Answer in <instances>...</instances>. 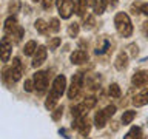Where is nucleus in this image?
I'll return each mask as SVG.
<instances>
[{"label":"nucleus","instance_id":"14","mask_svg":"<svg viewBox=\"0 0 148 139\" xmlns=\"http://www.w3.org/2000/svg\"><path fill=\"white\" fill-rule=\"evenodd\" d=\"M88 59H90V56H88V53H86V51H83V50H76L71 54V62L76 63V65L85 63V62H88Z\"/></svg>","mask_w":148,"mask_h":139},{"label":"nucleus","instance_id":"40","mask_svg":"<svg viewBox=\"0 0 148 139\" xmlns=\"http://www.w3.org/2000/svg\"><path fill=\"white\" fill-rule=\"evenodd\" d=\"M85 139H88V138H85Z\"/></svg>","mask_w":148,"mask_h":139},{"label":"nucleus","instance_id":"19","mask_svg":"<svg viewBox=\"0 0 148 139\" xmlns=\"http://www.w3.org/2000/svg\"><path fill=\"white\" fill-rule=\"evenodd\" d=\"M88 0H76V14L77 16H80L83 17L85 16V12H86V9H88Z\"/></svg>","mask_w":148,"mask_h":139},{"label":"nucleus","instance_id":"35","mask_svg":"<svg viewBox=\"0 0 148 139\" xmlns=\"http://www.w3.org/2000/svg\"><path fill=\"white\" fill-rule=\"evenodd\" d=\"M142 32H143V36L148 37V20H145L142 23Z\"/></svg>","mask_w":148,"mask_h":139},{"label":"nucleus","instance_id":"16","mask_svg":"<svg viewBox=\"0 0 148 139\" xmlns=\"http://www.w3.org/2000/svg\"><path fill=\"white\" fill-rule=\"evenodd\" d=\"M114 67H116V70H119V71H123V70L128 67V54L125 53V51L117 54V57L114 60Z\"/></svg>","mask_w":148,"mask_h":139},{"label":"nucleus","instance_id":"23","mask_svg":"<svg viewBox=\"0 0 148 139\" xmlns=\"http://www.w3.org/2000/svg\"><path fill=\"white\" fill-rule=\"evenodd\" d=\"M96 25V19L94 16H91V14H86V16H83V28L85 30H92Z\"/></svg>","mask_w":148,"mask_h":139},{"label":"nucleus","instance_id":"20","mask_svg":"<svg viewBox=\"0 0 148 139\" xmlns=\"http://www.w3.org/2000/svg\"><path fill=\"white\" fill-rule=\"evenodd\" d=\"M106 5H108V0H96L94 6H92V11H94L96 16H100V14L105 12Z\"/></svg>","mask_w":148,"mask_h":139},{"label":"nucleus","instance_id":"8","mask_svg":"<svg viewBox=\"0 0 148 139\" xmlns=\"http://www.w3.org/2000/svg\"><path fill=\"white\" fill-rule=\"evenodd\" d=\"M32 81H34V87L39 94H43L46 87H48V73L46 71H37L34 74V77H32Z\"/></svg>","mask_w":148,"mask_h":139},{"label":"nucleus","instance_id":"26","mask_svg":"<svg viewBox=\"0 0 148 139\" xmlns=\"http://www.w3.org/2000/svg\"><path fill=\"white\" fill-rule=\"evenodd\" d=\"M108 93H110V96L111 97H114V99H117V97H120V87L117 85V83H111L110 88H108Z\"/></svg>","mask_w":148,"mask_h":139},{"label":"nucleus","instance_id":"5","mask_svg":"<svg viewBox=\"0 0 148 139\" xmlns=\"http://www.w3.org/2000/svg\"><path fill=\"white\" fill-rule=\"evenodd\" d=\"M114 113H116L114 105H108V107H105L103 110L97 111L96 116H94V125L97 128H103L105 125L108 124V120L114 116Z\"/></svg>","mask_w":148,"mask_h":139},{"label":"nucleus","instance_id":"18","mask_svg":"<svg viewBox=\"0 0 148 139\" xmlns=\"http://www.w3.org/2000/svg\"><path fill=\"white\" fill-rule=\"evenodd\" d=\"M123 139H145V136H143L140 127H131Z\"/></svg>","mask_w":148,"mask_h":139},{"label":"nucleus","instance_id":"12","mask_svg":"<svg viewBox=\"0 0 148 139\" xmlns=\"http://www.w3.org/2000/svg\"><path fill=\"white\" fill-rule=\"evenodd\" d=\"M131 83L134 87H145L148 85V71L145 70H140V71H136L131 77Z\"/></svg>","mask_w":148,"mask_h":139},{"label":"nucleus","instance_id":"10","mask_svg":"<svg viewBox=\"0 0 148 139\" xmlns=\"http://www.w3.org/2000/svg\"><path fill=\"white\" fill-rule=\"evenodd\" d=\"M110 50H111V40L106 36L99 37V40H97V43H96V48H94V53L97 56H102V54L108 53Z\"/></svg>","mask_w":148,"mask_h":139},{"label":"nucleus","instance_id":"29","mask_svg":"<svg viewBox=\"0 0 148 139\" xmlns=\"http://www.w3.org/2000/svg\"><path fill=\"white\" fill-rule=\"evenodd\" d=\"M60 43H62V40H60L59 37H53V39L48 40V48H49V50H56Z\"/></svg>","mask_w":148,"mask_h":139},{"label":"nucleus","instance_id":"32","mask_svg":"<svg viewBox=\"0 0 148 139\" xmlns=\"http://www.w3.org/2000/svg\"><path fill=\"white\" fill-rule=\"evenodd\" d=\"M62 114H63V107H57V108L53 111V119L59 120L60 118H62Z\"/></svg>","mask_w":148,"mask_h":139},{"label":"nucleus","instance_id":"17","mask_svg":"<svg viewBox=\"0 0 148 139\" xmlns=\"http://www.w3.org/2000/svg\"><path fill=\"white\" fill-rule=\"evenodd\" d=\"M148 104V88H145L143 91H140L139 94L133 97V105L134 107H143Z\"/></svg>","mask_w":148,"mask_h":139},{"label":"nucleus","instance_id":"30","mask_svg":"<svg viewBox=\"0 0 148 139\" xmlns=\"http://www.w3.org/2000/svg\"><path fill=\"white\" fill-rule=\"evenodd\" d=\"M127 50H128L130 56H133V57H136V56L139 54V48H137L136 43H130V45L127 46Z\"/></svg>","mask_w":148,"mask_h":139},{"label":"nucleus","instance_id":"39","mask_svg":"<svg viewBox=\"0 0 148 139\" xmlns=\"http://www.w3.org/2000/svg\"><path fill=\"white\" fill-rule=\"evenodd\" d=\"M34 2H37V0H34Z\"/></svg>","mask_w":148,"mask_h":139},{"label":"nucleus","instance_id":"21","mask_svg":"<svg viewBox=\"0 0 148 139\" xmlns=\"http://www.w3.org/2000/svg\"><path fill=\"white\" fill-rule=\"evenodd\" d=\"M34 26H36L37 32H40V34H48V31H49V25L43 20V19H37Z\"/></svg>","mask_w":148,"mask_h":139},{"label":"nucleus","instance_id":"9","mask_svg":"<svg viewBox=\"0 0 148 139\" xmlns=\"http://www.w3.org/2000/svg\"><path fill=\"white\" fill-rule=\"evenodd\" d=\"M73 128H76L79 133L82 134V136H88L91 131V124H90V119L86 118V116H82V118H77L76 122L73 124Z\"/></svg>","mask_w":148,"mask_h":139},{"label":"nucleus","instance_id":"3","mask_svg":"<svg viewBox=\"0 0 148 139\" xmlns=\"http://www.w3.org/2000/svg\"><path fill=\"white\" fill-rule=\"evenodd\" d=\"M116 30L122 37H130L133 34V23L130 20V16L127 12H117L114 17Z\"/></svg>","mask_w":148,"mask_h":139},{"label":"nucleus","instance_id":"27","mask_svg":"<svg viewBox=\"0 0 148 139\" xmlns=\"http://www.w3.org/2000/svg\"><path fill=\"white\" fill-rule=\"evenodd\" d=\"M79 30H80V28H79V23H69V26H68V36L69 37H76L77 34H79Z\"/></svg>","mask_w":148,"mask_h":139},{"label":"nucleus","instance_id":"22","mask_svg":"<svg viewBox=\"0 0 148 139\" xmlns=\"http://www.w3.org/2000/svg\"><path fill=\"white\" fill-rule=\"evenodd\" d=\"M136 118V111H133V110H127V111H123V114H122V124L123 125H128V124H131L133 122V119Z\"/></svg>","mask_w":148,"mask_h":139},{"label":"nucleus","instance_id":"31","mask_svg":"<svg viewBox=\"0 0 148 139\" xmlns=\"http://www.w3.org/2000/svg\"><path fill=\"white\" fill-rule=\"evenodd\" d=\"M23 88H25V91L28 93H31V91H34L36 90V87H34V81H25V85H23Z\"/></svg>","mask_w":148,"mask_h":139},{"label":"nucleus","instance_id":"33","mask_svg":"<svg viewBox=\"0 0 148 139\" xmlns=\"http://www.w3.org/2000/svg\"><path fill=\"white\" fill-rule=\"evenodd\" d=\"M53 5H54V0H42V6H43V9H51L53 8Z\"/></svg>","mask_w":148,"mask_h":139},{"label":"nucleus","instance_id":"15","mask_svg":"<svg viewBox=\"0 0 148 139\" xmlns=\"http://www.w3.org/2000/svg\"><path fill=\"white\" fill-rule=\"evenodd\" d=\"M11 48H12V43L8 40V37H3V39H2V45H0V50H2V60H3V62H8V60H9Z\"/></svg>","mask_w":148,"mask_h":139},{"label":"nucleus","instance_id":"38","mask_svg":"<svg viewBox=\"0 0 148 139\" xmlns=\"http://www.w3.org/2000/svg\"><path fill=\"white\" fill-rule=\"evenodd\" d=\"M94 3H96V0H88V5H90V6H94Z\"/></svg>","mask_w":148,"mask_h":139},{"label":"nucleus","instance_id":"2","mask_svg":"<svg viewBox=\"0 0 148 139\" xmlns=\"http://www.w3.org/2000/svg\"><path fill=\"white\" fill-rule=\"evenodd\" d=\"M22 74H23V65H22L18 57H14L11 67L3 68L2 77H3V82L6 83V85H12V83H16L17 81H20Z\"/></svg>","mask_w":148,"mask_h":139},{"label":"nucleus","instance_id":"37","mask_svg":"<svg viewBox=\"0 0 148 139\" xmlns=\"http://www.w3.org/2000/svg\"><path fill=\"white\" fill-rule=\"evenodd\" d=\"M108 3H110L113 8H114V6H117V0H108Z\"/></svg>","mask_w":148,"mask_h":139},{"label":"nucleus","instance_id":"6","mask_svg":"<svg viewBox=\"0 0 148 139\" xmlns=\"http://www.w3.org/2000/svg\"><path fill=\"white\" fill-rule=\"evenodd\" d=\"M83 88V74L82 73H76L71 79V85L68 87V97L69 99H76L80 96Z\"/></svg>","mask_w":148,"mask_h":139},{"label":"nucleus","instance_id":"24","mask_svg":"<svg viewBox=\"0 0 148 139\" xmlns=\"http://www.w3.org/2000/svg\"><path fill=\"white\" fill-rule=\"evenodd\" d=\"M36 51H37V43L34 40H29L25 45V48H23V54H25V56H32Z\"/></svg>","mask_w":148,"mask_h":139},{"label":"nucleus","instance_id":"4","mask_svg":"<svg viewBox=\"0 0 148 139\" xmlns=\"http://www.w3.org/2000/svg\"><path fill=\"white\" fill-rule=\"evenodd\" d=\"M96 104H97V99L94 96H88V97H85L80 104L79 105H76V107H73V110H71V113H73V116L74 118H82V116H86L88 114V111L90 110H92L96 107Z\"/></svg>","mask_w":148,"mask_h":139},{"label":"nucleus","instance_id":"25","mask_svg":"<svg viewBox=\"0 0 148 139\" xmlns=\"http://www.w3.org/2000/svg\"><path fill=\"white\" fill-rule=\"evenodd\" d=\"M20 8H22V3L18 0H11L8 5V12H11V16H14L16 12L20 11Z\"/></svg>","mask_w":148,"mask_h":139},{"label":"nucleus","instance_id":"13","mask_svg":"<svg viewBox=\"0 0 148 139\" xmlns=\"http://www.w3.org/2000/svg\"><path fill=\"white\" fill-rule=\"evenodd\" d=\"M20 26L17 22V19L14 16H9L6 20H5V25H3V31H5V36H9L11 32H14L17 30V28Z\"/></svg>","mask_w":148,"mask_h":139},{"label":"nucleus","instance_id":"1","mask_svg":"<svg viewBox=\"0 0 148 139\" xmlns=\"http://www.w3.org/2000/svg\"><path fill=\"white\" fill-rule=\"evenodd\" d=\"M65 88H66V77H65L63 74H59V76L54 79L53 87H51V90H49V94L45 100V108L46 110H49V111L54 110V107L57 105L59 99L65 93Z\"/></svg>","mask_w":148,"mask_h":139},{"label":"nucleus","instance_id":"11","mask_svg":"<svg viewBox=\"0 0 148 139\" xmlns=\"http://www.w3.org/2000/svg\"><path fill=\"white\" fill-rule=\"evenodd\" d=\"M46 56H48V50H46V46L39 45V46H37V51L34 53V59H32V67H34V68L40 67V65L46 60Z\"/></svg>","mask_w":148,"mask_h":139},{"label":"nucleus","instance_id":"7","mask_svg":"<svg viewBox=\"0 0 148 139\" xmlns=\"http://www.w3.org/2000/svg\"><path fill=\"white\" fill-rule=\"evenodd\" d=\"M56 5L62 19H69L73 12H76V3L73 0H56Z\"/></svg>","mask_w":148,"mask_h":139},{"label":"nucleus","instance_id":"28","mask_svg":"<svg viewBox=\"0 0 148 139\" xmlns=\"http://www.w3.org/2000/svg\"><path fill=\"white\" fill-rule=\"evenodd\" d=\"M59 30H60L59 19H51V20H49V31H53V32H57Z\"/></svg>","mask_w":148,"mask_h":139},{"label":"nucleus","instance_id":"34","mask_svg":"<svg viewBox=\"0 0 148 139\" xmlns=\"http://www.w3.org/2000/svg\"><path fill=\"white\" fill-rule=\"evenodd\" d=\"M140 5L142 3H133L131 5V12L133 14H142L140 12Z\"/></svg>","mask_w":148,"mask_h":139},{"label":"nucleus","instance_id":"36","mask_svg":"<svg viewBox=\"0 0 148 139\" xmlns=\"http://www.w3.org/2000/svg\"><path fill=\"white\" fill-rule=\"evenodd\" d=\"M140 12L145 14V16L148 17V3H142L140 5Z\"/></svg>","mask_w":148,"mask_h":139}]
</instances>
